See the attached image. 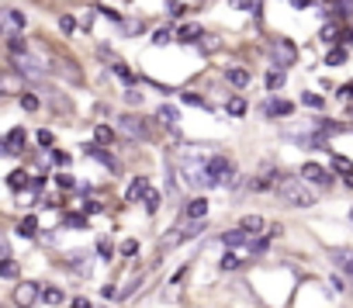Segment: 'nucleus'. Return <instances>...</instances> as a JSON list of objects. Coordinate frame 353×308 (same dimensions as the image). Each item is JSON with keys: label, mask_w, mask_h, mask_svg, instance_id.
<instances>
[{"label": "nucleus", "mask_w": 353, "mask_h": 308, "mask_svg": "<svg viewBox=\"0 0 353 308\" xmlns=\"http://www.w3.org/2000/svg\"><path fill=\"white\" fill-rule=\"evenodd\" d=\"M208 160H212V152L201 149V145L184 149V152H181V184L191 187V191L212 187V181H208Z\"/></svg>", "instance_id": "1"}, {"label": "nucleus", "mask_w": 353, "mask_h": 308, "mask_svg": "<svg viewBox=\"0 0 353 308\" xmlns=\"http://www.w3.org/2000/svg\"><path fill=\"white\" fill-rule=\"evenodd\" d=\"M274 194H277L284 205H291V208H312V205H315V191H312V184H305L301 177H284V174H281Z\"/></svg>", "instance_id": "2"}, {"label": "nucleus", "mask_w": 353, "mask_h": 308, "mask_svg": "<svg viewBox=\"0 0 353 308\" xmlns=\"http://www.w3.org/2000/svg\"><path fill=\"white\" fill-rule=\"evenodd\" d=\"M232 177H236L232 160L225 156V152H212V160H208V181H212V187H225V184H232Z\"/></svg>", "instance_id": "3"}, {"label": "nucleus", "mask_w": 353, "mask_h": 308, "mask_svg": "<svg viewBox=\"0 0 353 308\" xmlns=\"http://www.w3.org/2000/svg\"><path fill=\"white\" fill-rule=\"evenodd\" d=\"M118 135H125V138H149V128H145L142 118L125 114V118H118Z\"/></svg>", "instance_id": "4"}, {"label": "nucleus", "mask_w": 353, "mask_h": 308, "mask_svg": "<svg viewBox=\"0 0 353 308\" xmlns=\"http://www.w3.org/2000/svg\"><path fill=\"white\" fill-rule=\"evenodd\" d=\"M329 263L353 280V249H350V246H332V249H329Z\"/></svg>", "instance_id": "5"}, {"label": "nucleus", "mask_w": 353, "mask_h": 308, "mask_svg": "<svg viewBox=\"0 0 353 308\" xmlns=\"http://www.w3.org/2000/svg\"><path fill=\"white\" fill-rule=\"evenodd\" d=\"M42 291H46L42 284H35V280H21V284H18V291H14V301H18L21 308H32V305L42 298Z\"/></svg>", "instance_id": "6"}, {"label": "nucleus", "mask_w": 353, "mask_h": 308, "mask_svg": "<svg viewBox=\"0 0 353 308\" xmlns=\"http://www.w3.org/2000/svg\"><path fill=\"white\" fill-rule=\"evenodd\" d=\"M14 66L25 73V76H32V80H39V76H46V63L35 56V52H25V56H18L14 59Z\"/></svg>", "instance_id": "7"}, {"label": "nucleus", "mask_w": 353, "mask_h": 308, "mask_svg": "<svg viewBox=\"0 0 353 308\" xmlns=\"http://www.w3.org/2000/svg\"><path fill=\"white\" fill-rule=\"evenodd\" d=\"M301 181H305V184H315V187H329V184H332L329 170L319 167V163H305V167H301Z\"/></svg>", "instance_id": "8"}, {"label": "nucleus", "mask_w": 353, "mask_h": 308, "mask_svg": "<svg viewBox=\"0 0 353 308\" xmlns=\"http://www.w3.org/2000/svg\"><path fill=\"white\" fill-rule=\"evenodd\" d=\"M270 52H274L277 66H291V63H294V56H298V52H294V45H291L288 39H277V42L270 45Z\"/></svg>", "instance_id": "9"}, {"label": "nucleus", "mask_w": 353, "mask_h": 308, "mask_svg": "<svg viewBox=\"0 0 353 308\" xmlns=\"http://www.w3.org/2000/svg\"><path fill=\"white\" fill-rule=\"evenodd\" d=\"M83 152H87V156H94L97 163H104V167H108L111 174H118V170H121V167H118V160L111 156V152H104V149H101L97 142H90V145H83Z\"/></svg>", "instance_id": "10"}, {"label": "nucleus", "mask_w": 353, "mask_h": 308, "mask_svg": "<svg viewBox=\"0 0 353 308\" xmlns=\"http://www.w3.org/2000/svg\"><path fill=\"white\" fill-rule=\"evenodd\" d=\"M222 246H225V249H243V246H250V232L229 229V232H222Z\"/></svg>", "instance_id": "11"}, {"label": "nucleus", "mask_w": 353, "mask_h": 308, "mask_svg": "<svg viewBox=\"0 0 353 308\" xmlns=\"http://www.w3.org/2000/svg\"><path fill=\"white\" fill-rule=\"evenodd\" d=\"M21 145H25V128H11L8 138H4V152L14 156V152H21Z\"/></svg>", "instance_id": "12"}, {"label": "nucleus", "mask_w": 353, "mask_h": 308, "mask_svg": "<svg viewBox=\"0 0 353 308\" xmlns=\"http://www.w3.org/2000/svg\"><path fill=\"white\" fill-rule=\"evenodd\" d=\"M149 194H152V191H149V181H145V177H135L125 198H128V201H145Z\"/></svg>", "instance_id": "13"}, {"label": "nucleus", "mask_w": 353, "mask_h": 308, "mask_svg": "<svg viewBox=\"0 0 353 308\" xmlns=\"http://www.w3.org/2000/svg\"><path fill=\"white\" fill-rule=\"evenodd\" d=\"M156 118H159V121H163V125H166V128H170V132L176 135V128H181V118H176V107L163 104V107L156 111Z\"/></svg>", "instance_id": "14"}, {"label": "nucleus", "mask_w": 353, "mask_h": 308, "mask_svg": "<svg viewBox=\"0 0 353 308\" xmlns=\"http://www.w3.org/2000/svg\"><path fill=\"white\" fill-rule=\"evenodd\" d=\"M225 80H229L232 87H250V70H243V66H229V70H225Z\"/></svg>", "instance_id": "15"}, {"label": "nucleus", "mask_w": 353, "mask_h": 308, "mask_svg": "<svg viewBox=\"0 0 353 308\" xmlns=\"http://www.w3.org/2000/svg\"><path fill=\"white\" fill-rule=\"evenodd\" d=\"M4 25H8V32H21L28 21H25V14H21V11L8 8V11H4Z\"/></svg>", "instance_id": "16"}, {"label": "nucleus", "mask_w": 353, "mask_h": 308, "mask_svg": "<svg viewBox=\"0 0 353 308\" xmlns=\"http://www.w3.org/2000/svg\"><path fill=\"white\" fill-rule=\"evenodd\" d=\"M8 49H11V56H14V59H18V56H25V52H32V49H28V42H25L18 32H8Z\"/></svg>", "instance_id": "17"}, {"label": "nucleus", "mask_w": 353, "mask_h": 308, "mask_svg": "<svg viewBox=\"0 0 353 308\" xmlns=\"http://www.w3.org/2000/svg\"><path fill=\"white\" fill-rule=\"evenodd\" d=\"M205 212H208V201H205V198H191L188 208H184V215H188V218H198V222L205 218Z\"/></svg>", "instance_id": "18"}, {"label": "nucleus", "mask_w": 353, "mask_h": 308, "mask_svg": "<svg viewBox=\"0 0 353 308\" xmlns=\"http://www.w3.org/2000/svg\"><path fill=\"white\" fill-rule=\"evenodd\" d=\"M239 229H243V232H250V236H260V232H263V229H267V222H263V218H260V215H246V218H243V225H239ZM263 236H267V232H263Z\"/></svg>", "instance_id": "19"}, {"label": "nucleus", "mask_w": 353, "mask_h": 308, "mask_svg": "<svg viewBox=\"0 0 353 308\" xmlns=\"http://www.w3.org/2000/svg\"><path fill=\"white\" fill-rule=\"evenodd\" d=\"M263 111H267L270 118H274V114H281V118H288V114L294 111V104H291V101H267V107H263Z\"/></svg>", "instance_id": "20"}, {"label": "nucleus", "mask_w": 353, "mask_h": 308, "mask_svg": "<svg viewBox=\"0 0 353 308\" xmlns=\"http://www.w3.org/2000/svg\"><path fill=\"white\" fill-rule=\"evenodd\" d=\"M70 267L87 277V274H90V253H70Z\"/></svg>", "instance_id": "21"}, {"label": "nucleus", "mask_w": 353, "mask_h": 308, "mask_svg": "<svg viewBox=\"0 0 353 308\" xmlns=\"http://www.w3.org/2000/svg\"><path fill=\"white\" fill-rule=\"evenodd\" d=\"M219 267H222V270H239V267H243V253H239V249H229V253L219 260Z\"/></svg>", "instance_id": "22"}, {"label": "nucleus", "mask_w": 353, "mask_h": 308, "mask_svg": "<svg viewBox=\"0 0 353 308\" xmlns=\"http://www.w3.org/2000/svg\"><path fill=\"white\" fill-rule=\"evenodd\" d=\"M42 301L56 308V305H63V301H66V294H63V287H46V291H42Z\"/></svg>", "instance_id": "23"}, {"label": "nucleus", "mask_w": 353, "mask_h": 308, "mask_svg": "<svg viewBox=\"0 0 353 308\" xmlns=\"http://www.w3.org/2000/svg\"><path fill=\"white\" fill-rule=\"evenodd\" d=\"M198 39H201V28H198V25H184V28H181V42H184V45H194Z\"/></svg>", "instance_id": "24"}, {"label": "nucleus", "mask_w": 353, "mask_h": 308, "mask_svg": "<svg viewBox=\"0 0 353 308\" xmlns=\"http://www.w3.org/2000/svg\"><path fill=\"white\" fill-rule=\"evenodd\" d=\"M284 80H288V73H284V70H270V73H267V90H281V87H284Z\"/></svg>", "instance_id": "25"}, {"label": "nucleus", "mask_w": 353, "mask_h": 308, "mask_svg": "<svg viewBox=\"0 0 353 308\" xmlns=\"http://www.w3.org/2000/svg\"><path fill=\"white\" fill-rule=\"evenodd\" d=\"M225 111H229L232 118H243V114H246V101H243V97H232V101L225 104Z\"/></svg>", "instance_id": "26"}, {"label": "nucleus", "mask_w": 353, "mask_h": 308, "mask_svg": "<svg viewBox=\"0 0 353 308\" xmlns=\"http://www.w3.org/2000/svg\"><path fill=\"white\" fill-rule=\"evenodd\" d=\"M18 232H21V236H25V239H32V236H35V232H39V218H32V215H28V218H25V222H21V225H18Z\"/></svg>", "instance_id": "27"}, {"label": "nucleus", "mask_w": 353, "mask_h": 308, "mask_svg": "<svg viewBox=\"0 0 353 308\" xmlns=\"http://www.w3.org/2000/svg\"><path fill=\"white\" fill-rule=\"evenodd\" d=\"M301 104H308V107H315V111H319V107H322L325 101H322L319 94H312V90H305V94H301Z\"/></svg>", "instance_id": "28"}, {"label": "nucleus", "mask_w": 353, "mask_h": 308, "mask_svg": "<svg viewBox=\"0 0 353 308\" xmlns=\"http://www.w3.org/2000/svg\"><path fill=\"white\" fill-rule=\"evenodd\" d=\"M59 32H63V35H73V32H77V21H73L70 14H63V18H59Z\"/></svg>", "instance_id": "29"}, {"label": "nucleus", "mask_w": 353, "mask_h": 308, "mask_svg": "<svg viewBox=\"0 0 353 308\" xmlns=\"http://www.w3.org/2000/svg\"><path fill=\"white\" fill-rule=\"evenodd\" d=\"M166 42H173V32H170V28H159V32L152 35V45H166Z\"/></svg>", "instance_id": "30"}, {"label": "nucleus", "mask_w": 353, "mask_h": 308, "mask_svg": "<svg viewBox=\"0 0 353 308\" xmlns=\"http://www.w3.org/2000/svg\"><path fill=\"white\" fill-rule=\"evenodd\" d=\"M114 73H118V76H121L125 83H135V73H132V70H128L125 63H114Z\"/></svg>", "instance_id": "31"}, {"label": "nucleus", "mask_w": 353, "mask_h": 308, "mask_svg": "<svg viewBox=\"0 0 353 308\" xmlns=\"http://www.w3.org/2000/svg\"><path fill=\"white\" fill-rule=\"evenodd\" d=\"M332 167H336L339 174H353V163H350L346 156H332Z\"/></svg>", "instance_id": "32"}, {"label": "nucleus", "mask_w": 353, "mask_h": 308, "mask_svg": "<svg viewBox=\"0 0 353 308\" xmlns=\"http://www.w3.org/2000/svg\"><path fill=\"white\" fill-rule=\"evenodd\" d=\"M322 42H329V45H332V42H339V28L325 25V28H322Z\"/></svg>", "instance_id": "33"}, {"label": "nucleus", "mask_w": 353, "mask_h": 308, "mask_svg": "<svg viewBox=\"0 0 353 308\" xmlns=\"http://www.w3.org/2000/svg\"><path fill=\"white\" fill-rule=\"evenodd\" d=\"M343 59H346V52H343V49H332V52L325 56V66H339Z\"/></svg>", "instance_id": "34"}, {"label": "nucleus", "mask_w": 353, "mask_h": 308, "mask_svg": "<svg viewBox=\"0 0 353 308\" xmlns=\"http://www.w3.org/2000/svg\"><path fill=\"white\" fill-rule=\"evenodd\" d=\"M181 101H184V104H194V107H208V101L198 97V94H181Z\"/></svg>", "instance_id": "35"}, {"label": "nucleus", "mask_w": 353, "mask_h": 308, "mask_svg": "<svg viewBox=\"0 0 353 308\" xmlns=\"http://www.w3.org/2000/svg\"><path fill=\"white\" fill-rule=\"evenodd\" d=\"M25 177H28V174H25V170H14V174H11V181H8V184H11V187H14V191H21V187H25Z\"/></svg>", "instance_id": "36"}, {"label": "nucleus", "mask_w": 353, "mask_h": 308, "mask_svg": "<svg viewBox=\"0 0 353 308\" xmlns=\"http://www.w3.org/2000/svg\"><path fill=\"white\" fill-rule=\"evenodd\" d=\"M135 253H139V243L135 239H125L121 243V256H135Z\"/></svg>", "instance_id": "37"}, {"label": "nucleus", "mask_w": 353, "mask_h": 308, "mask_svg": "<svg viewBox=\"0 0 353 308\" xmlns=\"http://www.w3.org/2000/svg\"><path fill=\"white\" fill-rule=\"evenodd\" d=\"M21 107H25V111H35V107H39V97H32V94H21Z\"/></svg>", "instance_id": "38"}, {"label": "nucleus", "mask_w": 353, "mask_h": 308, "mask_svg": "<svg viewBox=\"0 0 353 308\" xmlns=\"http://www.w3.org/2000/svg\"><path fill=\"white\" fill-rule=\"evenodd\" d=\"M111 138H114V132L108 125H97V142H111Z\"/></svg>", "instance_id": "39"}, {"label": "nucleus", "mask_w": 353, "mask_h": 308, "mask_svg": "<svg viewBox=\"0 0 353 308\" xmlns=\"http://www.w3.org/2000/svg\"><path fill=\"white\" fill-rule=\"evenodd\" d=\"M66 225H73V229H87V218H83V215H70Z\"/></svg>", "instance_id": "40"}, {"label": "nucleus", "mask_w": 353, "mask_h": 308, "mask_svg": "<svg viewBox=\"0 0 353 308\" xmlns=\"http://www.w3.org/2000/svg\"><path fill=\"white\" fill-rule=\"evenodd\" d=\"M52 160H56L59 167H70V152H56V149H52Z\"/></svg>", "instance_id": "41"}, {"label": "nucleus", "mask_w": 353, "mask_h": 308, "mask_svg": "<svg viewBox=\"0 0 353 308\" xmlns=\"http://www.w3.org/2000/svg\"><path fill=\"white\" fill-rule=\"evenodd\" d=\"M156 208H159V194L152 191V194L145 198V212H156Z\"/></svg>", "instance_id": "42"}, {"label": "nucleus", "mask_w": 353, "mask_h": 308, "mask_svg": "<svg viewBox=\"0 0 353 308\" xmlns=\"http://www.w3.org/2000/svg\"><path fill=\"white\" fill-rule=\"evenodd\" d=\"M35 138H39V145H52V132H46V128H42Z\"/></svg>", "instance_id": "43"}, {"label": "nucleus", "mask_w": 353, "mask_h": 308, "mask_svg": "<svg viewBox=\"0 0 353 308\" xmlns=\"http://www.w3.org/2000/svg\"><path fill=\"white\" fill-rule=\"evenodd\" d=\"M4 277H8V280H11V277H18V267H14V260H8V263H4Z\"/></svg>", "instance_id": "44"}, {"label": "nucleus", "mask_w": 353, "mask_h": 308, "mask_svg": "<svg viewBox=\"0 0 353 308\" xmlns=\"http://www.w3.org/2000/svg\"><path fill=\"white\" fill-rule=\"evenodd\" d=\"M339 97H343V101H353V83H343V87H339Z\"/></svg>", "instance_id": "45"}, {"label": "nucleus", "mask_w": 353, "mask_h": 308, "mask_svg": "<svg viewBox=\"0 0 353 308\" xmlns=\"http://www.w3.org/2000/svg\"><path fill=\"white\" fill-rule=\"evenodd\" d=\"M56 181H59V187H73V177H70V174H59Z\"/></svg>", "instance_id": "46"}, {"label": "nucleus", "mask_w": 353, "mask_h": 308, "mask_svg": "<svg viewBox=\"0 0 353 308\" xmlns=\"http://www.w3.org/2000/svg\"><path fill=\"white\" fill-rule=\"evenodd\" d=\"M125 97H128V104H142V94H135V90H128Z\"/></svg>", "instance_id": "47"}, {"label": "nucleus", "mask_w": 353, "mask_h": 308, "mask_svg": "<svg viewBox=\"0 0 353 308\" xmlns=\"http://www.w3.org/2000/svg\"><path fill=\"white\" fill-rule=\"evenodd\" d=\"M97 253H101V256H111V243H108V239H104V243H101V246H97Z\"/></svg>", "instance_id": "48"}, {"label": "nucleus", "mask_w": 353, "mask_h": 308, "mask_svg": "<svg viewBox=\"0 0 353 308\" xmlns=\"http://www.w3.org/2000/svg\"><path fill=\"white\" fill-rule=\"evenodd\" d=\"M291 4H294V8H298V11H305V8H308V4H312V0H291Z\"/></svg>", "instance_id": "49"}, {"label": "nucleus", "mask_w": 353, "mask_h": 308, "mask_svg": "<svg viewBox=\"0 0 353 308\" xmlns=\"http://www.w3.org/2000/svg\"><path fill=\"white\" fill-rule=\"evenodd\" d=\"M73 308H90V301H87V298H77V301H73Z\"/></svg>", "instance_id": "50"}, {"label": "nucleus", "mask_w": 353, "mask_h": 308, "mask_svg": "<svg viewBox=\"0 0 353 308\" xmlns=\"http://www.w3.org/2000/svg\"><path fill=\"white\" fill-rule=\"evenodd\" d=\"M350 222H353V208H350Z\"/></svg>", "instance_id": "51"}]
</instances>
